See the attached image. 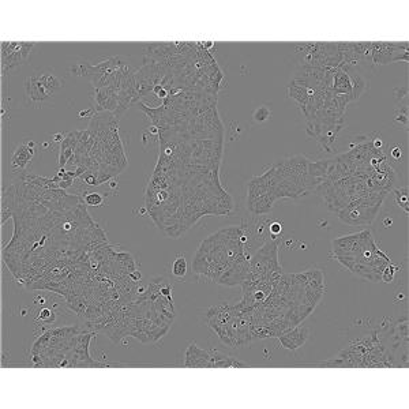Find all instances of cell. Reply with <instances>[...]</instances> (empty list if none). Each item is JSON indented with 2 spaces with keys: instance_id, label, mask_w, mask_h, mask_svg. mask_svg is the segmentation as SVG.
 <instances>
[{
  "instance_id": "29",
  "label": "cell",
  "mask_w": 409,
  "mask_h": 409,
  "mask_svg": "<svg viewBox=\"0 0 409 409\" xmlns=\"http://www.w3.org/2000/svg\"><path fill=\"white\" fill-rule=\"evenodd\" d=\"M48 146H49L48 142H45V143H43V147H44V149H48Z\"/></svg>"
},
{
  "instance_id": "24",
  "label": "cell",
  "mask_w": 409,
  "mask_h": 409,
  "mask_svg": "<svg viewBox=\"0 0 409 409\" xmlns=\"http://www.w3.org/2000/svg\"><path fill=\"white\" fill-rule=\"evenodd\" d=\"M371 145H372V147L374 149H376V150H383V146H385V142H383V139H382V136L380 135H375V138H372L371 139Z\"/></svg>"
},
{
  "instance_id": "9",
  "label": "cell",
  "mask_w": 409,
  "mask_h": 409,
  "mask_svg": "<svg viewBox=\"0 0 409 409\" xmlns=\"http://www.w3.org/2000/svg\"><path fill=\"white\" fill-rule=\"evenodd\" d=\"M25 92H26V97L29 98L30 101L36 104V105L49 101L55 96V94L49 92L48 89L45 88L43 82L36 77L34 73L28 75L26 79H25Z\"/></svg>"
},
{
  "instance_id": "23",
  "label": "cell",
  "mask_w": 409,
  "mask_h": 409,
  "mask_svg": "<svg viewBox=\"0 0 409 409\" xmlns=\"http://www.w3.org/2000/svg\"><path fill=\"white\" fill-rule=\"evenodd\" d=\"M283 223H280V221H270V224H269V234L273 238L283 234Z\"/></svg>"
},
{
  "instance_id": "13",
  "label": "cell",
  "mask_w": 409,
  "mask_h": 409,
  "mask_svg": "<svg viewBox=\"0 0 409 409\" xmlns=\"http://www.w3.org/2000/svg\"><path fill=\"white\" fill-rule=\"evenodd\" d=\"M36 77L43 82L45 88L48 89L52 94H56L64 88V78L60 77L56 71L51 70V68H44V70H34Z\"/></svg>"
},
{
  "instance_id": "22",
  "label": "cell",
  "mask_w": 409,
  "mask_h": 409,
  "mask_svg": "<svg viewBox=\"0 0 409 409\" xmlns=\"http://www.w3.org/2000/svg\"><path fill=\"white\" fill-rule=\"evenodd\" d=\"M394 122L398 123L399 126L402 127L408 126V109H406V107L398 108V109L395 111Z\"/></svg>"
},
{
  "instance_id": "17",
  "label": "cell",
  "mask_w": 409,
  "mask_h": 409,
  "mask_svg": "<svg viewBox=\"0 0 409 409\" xmlns=\"http://www.w3.org/2000/svg\"><path fill=\"white\" fill-rule=\"evenodd\" d=\"M393 195H394V200L398 208L404 210L405 215H408V204H409V194H408V187H398L393 190Z\"/></svg>"
},
{
  "instance_id": "27",
  "label": "cell",
  "mask_w": 409,
  "mask_h": 409,
  "mask_svg": "<svg viewBox=\"0 0 409 409\" xmlns=\"http://www.w3.org/2000/svg\"><path fill=\"white\" fill-rule=\"evenodd\" d=\"M66 138V134H63V132H58V134H54L52 135V139H54V142H63V139Z\"/></svg>"
},
{
  "instance_id": "5",
  "label": "cell",
  "mask_w": 409,
  "mask_h": 409,
  "mask_svg": "<svg viewBox=\"0 0 409 409\" xmlns=\"http://www.w3.org/2000/svg\"><path fill=\"white\" fill-rule=\"evenodd\" d=\"M250 257L246 253L239 254L238 257L232 261L229 268L223 273L220 277L219 283L225 287H235L242 285L247 280L250 273Z\"/></svg>"
},
{
  "instance_id": "21",
  "label": "cell",
  "mask_w": 409,
  "mask_h": 409,
  "mask_svg": "<svg viewBox=\"0 0 409 409\" xmlns=\"http://www.w3.org/2000/svg\"><path fill=\"white\" fill-rule=\"evenodd\" d=\"M37 319H39L41 323H54L55 319H56V314H55L51 308H41L37 314Z\"/></svg>"
},
{
  "instance_id": "20",
  "label": "cell",
  "mask_w": 409,
  "mask_h": 409,
  "mask_svg": "<svg viewBox=\"0 0 409 409\" xmlns=\"http://www.w3.org/2000/svg\"><path fill=\"white\" fill-rule=\"evenodd\" d=\"M253 117H254V122H257V123L268 122L269 119L272 117V111H270L266 105H262V107H259L255 109Z\"/></svg>"
},
{
  "instance_id": "8",
  "label": "cell",
  "mask_w": 409,
  "mask_h": 409,
  "mask_svg": "<svg viewBox=\"0 0 409 409\" xmlns=\"http://www.w3.org/2000/svg\"><path fill=\"white\" fill-rule=\"evenodd\" d=\"M310 337V329L304 325H297V326L288 329L278 336V341L283 348L289 349V351H295L297 348H300L306 344V341Z\"/></svg>"
},
{
  "instance_id": "15",
  "label": "cell",
  "mask_w": 409,
  "mask_h": 409,
  "mask_svg": "<svg viewBox=\"0 0 409 409\" xmlns=\"http://www.w3.org/2000/svg\"><path fill=\"white\" fill-rule=\"evenodd\" d=\"M93 70V64L88 60H77L71 64L70 67V71L73 75H77V77H90Z\"/></svg>"
},
{
  "instance_id": "7",
  "label": "cell",
  "mask_w": 409,
  "mask_h": 409,
  "mask_svg": "<svg viewBox=\"0 0 409 409\" xmlns=\"http://www.w3.org/2000/svg\"><path fill=\"white\" fill-rule=\"evenodd\" d=\"M94 333H79L77 346L74 349L73 367H108V363L93 360L90 356V341Z\"/></svg>"
},
{
  "instance_id": "3",
  "label": "cell",
  "mask_w": 409,
  "mask_h": 409,
  "mask_svg": "<svg viewBox=\"0 0 409 409\" xmlns=\"http://www.w3.org/2000/svg\"><path fill=\"white\" fill-rule=\"evenodd\" d=\"M371 60L374 64L408 62V43H372Z\"/></svg>"
},
{
  "instance_id": "16",
  "label": "cell",
  "mask_w": 409,
  "mask_h": 409,
  "mask_svg": "<svg viewBox=\"0 0 409 409\" xmlns=\"http://www.w3.org/2000/svg\"><path fill=\"white\" fill-rule=\"evenodd\" d=\"M187 270H188V265H187V259L183 254H179L177 257L175 258V261L172 262V274L173 277L176 278H183L187 274Z\"/></svg>"
},
{
  "instance_id": "11",
  "label": "cell",
  "mask_w": 409,
  "mask_h": 409,
  "mask_svg": "<svg viewBox=\"0 0 409 409\" xmlns=\"http://www.w3.org/2000/svg\"><path fill=\"white\" fill-rule=\"evenodd\" d=\"M36 146H37V143L34 141L21 143L20 146L17 147V150L14 151L13 158H11V169L14 172H18V170L22 172V170L26 169L32 162V160H33Z\"/></svg>"
},
{
  "instance_id": "12",
  "label": "cell",
  "mask_w": 409,
  "mask_h": 409,
  "mask_svg": "<svg viewBox=\"0 0 409 409\" xmlns=\"http://www.w3.org/2000/svg\"><path fill=\"white\" fill-rule=\"evenodd\" d=\"M81 134L82 131H71L66 134V138L60 143V154H59V166L60 168H64L68 161L71 160V157L74 156Z\"/></svg>"
},
{
  "instance_id": "1",
  "label": "cell",
  "mask_w": 409,
  "mask_h": 409,
  "mask_svg": "<svg viewBox=\"0 0 409 409\" xmlns=\"http://www.w3.org/2000/svg\"><path fill=\"white\" fill-rule=\"evenodd\" d=\"M242 236V225H232L210 235L200 243L195 253L192 272L213 283H219L220 277L229 268L232 261L239 254L244 253Z\"/></svg>"
},
{
  "instance_id": "25",
  "label": "cell",
  "mask_w": 409,
  "mask_h": 409,
  "mask_svg": "<svg viewBox=\"0 0 409 409\" xmlns=\"http://www.w3.org/2000/svg\"><path fill=\"white\" fill-rule=\"evenodd\" d=\"M390 157L393 158V160H401V157H402V149H401V146H394L391 150H390Z\"/></svg>"
},
{
  "instance_id": "4",
  "label": "cell",
  "mask_w": 409,
  "mask_h": 409,
  "mask_svg": "<svg viewBox=\"0 0 409 409\" xmlns=\"http://www.w3.org/2000/svg\"><path fill=\"white\" fill-rule=\"evenodd\" d=\"M33 43H3L2 44V66L3 73L18 67L28 60L33 49Z\"/></svg>"
},
{
  "instance_id": "6",
  "label": "cell",
  "mask_w": 409,
  "mask_h": 409,
  "mask_svg": "<svg viewBox=\"0 0 409 409\" xmlns=\"http://www.w3.org/2000/svg\"><path fill=\"white\" fill-rule=\"evenodd\" d=\"M380 210V204L375 206H349L337 212L338 219L344 224L352 225H370L375 220L378 212Z\"/></svg>"
},
{
  "instance_id": "14",
  "label": "cell",
  "mask_w": 409,
  "mask_h": 409,
  "mask_svg": "<svg viewBox=\"0 0 409 409\" xmlns=\"http://www.w3.org/2000/svg\"><path fill=\"white\" fill-rule=\"evenodd\" d=\"M212 368H227V367H232V368H243L246 367L244 363L236 360L232 356H227L219 351H212Z\"/></svg>"
},
{
  "instance_id": "26",
  "label": "cell",
  "mask_w": 409,
  "mask_h": 409,
  "mask_svg": "<svg viewBox=\"0 0 409 409\" xmlns=\"http://www.w3.org/2000/svg\"><path fill=\"white\" fill-rule=\"evenodd\" d=\"M93 115H94V109H86V111H81V112L78 113V116L81 117V119L85 116L93 117Z\"/></svg>"
},
{
  "instance_id": "28",
  "label": "cell",
  "mask_w": 409,
  "mask_h": 409,
  "mask_svg": "<svg viewBox=\"0 0 409 409\" xmlns=\"http://www.w3.org/2000/svg\"><path fill=\"white\" fill-rule=\"evenodd\" d=\"M391 224H393V220L391 219H385V221H383V225H385L386 228H389Z\"/></svg>"
},
{
  "instance_id": "19",
  "label": "cell",
  "mask_w": 409,
  "mask_h": 409,
  "mask_svg": "<svg viewBox=\"0 0 409 409\" xmlns=\"http://www.w3.org/2000/svg\"><path fill=\"white\" fill-rule=\"evenodd\" d=\"M83 202L88 206H101L105 202V196L101 192H88L83 195Z\"/></svg>"
},
{
  "instance_id": "2",
  "label": "cell",
  "mask_w": 409,
  "mask_h": 409,
  "mask_svg": "<svg viewBox=\"0 0 409 409\" xmlns=\"http://www.w3.org/2000/svg\"><path fill=\"white\" fill-rule=\"evenodd\" d=\"M372 240H374L372 232L370 229H364L356 234L334 239L331 242V250L334 254V258H340V257L355 258L357 255H360L363 249Z\"/></svg>"
},
{
  "instance_id": "18",
  "label": "cell",
  "mask_w": 409,
  "mask_h": 409,
  "mask_svg": "<svg viewBox=\"0 0 409 409\" xmlns=\"http://www.w3.org/2000/svg\"><path fill=\"white\" fill-rule=\"evenodd\" d=\"M401 269H402V268H401V266H398V265H394L393 262L389 263V265H387V266L383 269L382 274H380V281H383V283H386V284L393 283V280H394L395 274L401 272Z\"/></svg>"
},
{
  "instance_id": "10",
  "label": "cell",
  "mask_w": 409,
  "mask_h": 409,
  "mask_svg": "<svg viewBox=\"0 0 409 409\" xmlns=\"http://www.w3.org/2000/svg\"><path fill=\"white\" fill-rule=\"evenodd\" d=\"M183 365L194 367V368H212V355H210V352L199 348L195 341H191L190 345L187 346V351H185V359Z\"/></svg>"
}]
</instances>
